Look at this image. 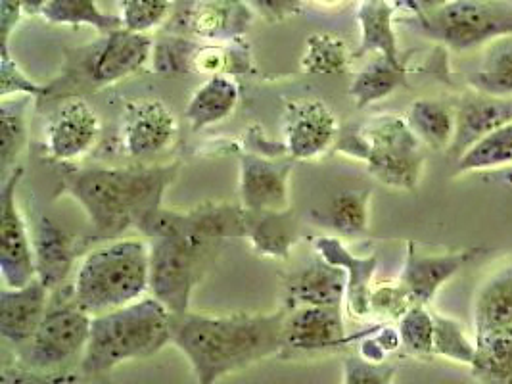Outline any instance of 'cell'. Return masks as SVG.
<instances>
[{
    "label": "cell",
    "instance_id": "6da1fadb",
    "mask_svg": "<svg viewBox=\"0 0 512 384\" xmlns=\"http://www.w3.org/2000/svg\"><path fill=\"white\" fill-rule=\"evenodd\" d=\"M286 310L173 315L171 344L187 358L192 384H217L259 361L279 358Z\"/></svg>",
    "mask_w": 512,
    "mask_h": 384
},
{
    "label": "cell",
    "instance_id": "7a4b0ae2",
    "mask_svg": "<svg viewBox=\"0 0 512 384\" xmlns=\"http://www.w3.org/2000/svg\"><path fill=\"white\" fill-rule=\"evenodd\" d=\"M179 169V162L73 169L64 177L58 196L71 198L89 219L94 239L108 242L137 229L144 217L162 208L165 191Z\"/></svg>",
    "mask_w": 512,
    "mask_h": 384
},
{
    "label": "cell",
    "instance_id": "3957f363",
    "mask_svg": "<svg viewBox=\"0 0 512 384\" xmlns=\"http://www.w3.org/2000/svg\"><path fill=\"white\" fill-rule=\"evenodd\" d=\"M173 313L154 296L112 312L93 315L91 336L79 373L102 383L123 363L148 360L171 344Z\"/></svg>",
    "mask_w": 512,
    "mask_h": 384
},
{
    "label": "cell",
    "instance_id": "277c9868",
    "mask_svg": "<svg viewBox=\"0 0 512 384\" xmlns=\"http://www.w3.org/2000/svg\"><path fill=\"white\" fill-rule=\"evenodd\" d=\"M334 152L363 162L378 183L388 189L413 192L424 171V150L405 118L378 114L346 125L334 144Z\"/></svg>",
    "mask_w": 512,
    "mask_h": 384
},
{
    "label": "cell",
    "instance_id": "5b68a950",
    "mask_svg": "<svg viewBox=\"0 0 512 384\" xmlns=\"http://www.w3.org/2000/svg\"><path fill=\"white\" fill-rule=\"evenodd\" d=\"M77 304L91 315L129 306L150 290L148 240H108L85 254L71 279Z\"/></svg>",
    "mask_w": 512,
    "mask_h": 384
},
{
    "label": "cell",
    "instance_id": "8992f818",
    "mask_svg": "<svg viewBox=\"0 0 512 384\" xmlns=\"http://www.w3.org/2000/svg\"><path fill=\"white\" fill-rule=\"evenodd\" d=\"M93 315L85 312L73 294V287L50 292L48 310L33 338L16 352V363L37 371H79L89 336Z\"/></svg>",
    "mask_w": 512,
    "mask_h": 384
},
{
    "label": "cell",
    "instance_id": "52a82bcc",
    "mask_svg": "<svg viewBox=\"0 0 512 384\" xmlns=\"http://www.w3.org/2000/svg\"><path fill=\"white\" fill-rule=\"evenodd\" d=\"M154 43L150 35L125 27L104 33L91 45L68 50L64 75L52 85H77V91L114 87L152 64Z\"/></svg>",
    "mask_w": 512,
    "mask_h": 384
},
{
    "label": "cell",
    "instance_id": "ba28073f",
    "mask_svg": "<svg viewBox=\"0 0 512 384\" xmlns=\"http://www.w3.org/2000/svg\"><path fill=\"white\" fill-rule=\"evenodd\" d=\"M403 24L453 52L486 47L512 35V6L503 0H449L442 8Z\"/></svg>",
    "mask_w": 512,
    "mask_h": 384
},
{
    "label": "cell",
    "instance_id": "9c48e42d",
    "mask_svg": "<svg viewBox=\"0 0 512 384\" xmlns=\"http://www.w3.org/2000/svg\"><path fill=\"white\" fill-rule=\"evenodd\" d=\"M148 240L150 292L173 315L190 312L192 294L204 279L219 246L183 235H160Z\"/></svg>",
    "mask_w": 512,
    "mask_h": 384
},
{
    "label": "cell",
    "instance_id": "30bf717a",
    "mask_svg": "<svg viewBox=\"0 0 512 384\" xmlns=\"http://www.w3.org/2000/svg\"><path fill=\"white\" fill-rule=\"evenodd\" d=\"M154 72L163 75L200 73V75H254L256 62L246 39L229 43L196 41L179 33L156 39L152 54Z\"/></svg>",
    "mask_w": 512,
    "mask_h": 384
},
{
    "label": "cell",
    "instance_id": "8fae6325",
    "mask_svg": "<svg viewBox=\"0 0 512 384\" xmlns=\"http://www.w3.org/2000/svg\"><path fill=\"white\" fill-rule=\"evenodd\" d=\"M137 231L144 239L183 235L211 246H221L225 240L244 239V208L231 202H208L190 210L162 206L144 217Z\"/></svg>",
    "mask_w": 512,
    "mask_h": 384
},
{
    "label": "cell",
    "instance_id": "7c38bea8",
    "mask_svg": "<svg viewBox=\"0 0 512 384\" xmlns=\"http://www.w3.org/2000/svg\"><path fill=\"white\" fill-rule=\"evenodd\" d=\"M367 333L348 335L342 308L305 306L286 310L279 358L309 360L326 354H336L346 350L353 342L363 340Z\"/></svg>",
    "mask_w": 512,
    "mask_h": 384
},
{
    "label": "cell",
    "instance_id": "4fadbf2b",
    "mask_svg": "<svg viewBox=\"0 0 512 384\" xmlns=\"http://www.w3.org/2000/svg\"><path fill=\"white\" fill-rule=\"evenodd\" d=\"M179 135V121L158 98L129 100L117 125L119 154L137 164H148L163 154Z\"/></svg>",
    "mask_w": 512,
    "mask_h": 384
},
{
    "label": "cell",
    "instance_id": "5bb4252c",
    "mask_svg": "<svg viewBox=\"0 0 512 384\" xmlns=\"http://www.w3.org/2000/svg\"><path fill=\"white\" fill-rule=\"evenodd\" d=\"M24 166L12 169L0 187V277L2 285L20 288L37 279L33 235L18 204Z\"/></svg>",
    "mask_w": 512,
    "mask_h": 384
},
{
    "label": "cell",
    "instance_id": "9a60e30c",
    "mask_svg": "<svg viewBox=\"0 0 512 384\" xmlns=\"http://www.w3.org/2000/svg\"><path fill=\"white\" fill-rule=\"evenodd\" d=\"M282 143L294 162H315L336 144L340 125L319 98H292L282 108Z\"/></svg>",
    "mask_w": 512,
    "mask_h": 384
},
{
    "label": "cell",
    "instance_id": "2e32d148",
    "mask_svg": "<svg viewBox=\"0 0 512 384\" xmlns=\"http://www.w3.org/2000/svg\"><path fill=\"white\" fill-rule=\"evenodd\" d=\"M102 135V123L81 96H66L43 127L45 156L58 164H73L93 150Z\"/></svg>",
    "mask_w": 512,
    "mask_h": 384
},
{
    "label": "cell",
    "instance_id": "e0dca14e",
    "mask_svg": "<svg viewBox=\"0 0 512 384\" xmlns=\"http://www.w3.org/2000/svg\"><path fill=\"white\" fill-rule=\"evenodd\" d=\"M254 18L246 0H188L173 18L171 33L196 41L229 43L244 39Z\"/></svg>",
    "mask_w": 512,
    "mask_h": 384
},
{
    "label": "cell",
    "instance_id": "ac0fdd59",
    "mask_svg": "<svg viewBox=\"0 0 512 384\" xmlns=\"http://www.w3.org/2000/svg\"><path fill=\"white\" fill-rule=\"evenodd\" d=\"M294 160H273L244 152L238 160V198L248 212H284L292 208L290 177Z\"/></svg>",
    "mask_w": 512,
    "mask_h": 384
},
{
    "label": "cell",
    "instance_id": "d6986e66",
    "mask_svg": "<svg viewBox=\"0 0 512 384\" xmlns=\"http://www.w3.org/2000/svg\"><path fill=\"white\" fill-rule=\"evenodd\" d=\"M478 252L482 250L466 248L449 254H422L413 240H407L399 281L409 290L415 304L428 306L440 288L451 281Z\"/></svg>",
    "mask_w": 512,
    "mask_h": 384
},
{
    "label": "cell",
    "instance_id": "ffe728a7",
    "mask_svg": "<svg viewBox=\"0 0 512 384\" xmlns=\"http://www.w3.org/2000/svg\"><path fill=\"white\" fill-rule=\"evenodd\" d=\"M50 290L39 279L20 288L0 290V336L16 352L37 333L48 310Z\"/></svg>",
    "mask_w": 512,
    "mask_h": 384
},
{
    "label": "cell",
    "instance_id": "44dd1931",
    "mask_svg": "<svg viewBox=\"0 0 512 384\" xmlns=\"http://www.w3.org/2000/svg\"><path fill=\"white\" fill-rule=\"evenodd\" d=\"M37 279L52 292L70 283L75 271L79 242L48 216L39 217L31 231Z\"/></svg>",
    "mask_w": 512,
    "mask_h": 384
},
{
    "label": "cell",
    "instance_id": "7402d4cb",
    "mask_svg": "<svg viewBox=\"0 0 512 384\" xmlns=\"http://www.w3.org/2000/svg\"><path fill=\"white\" fill-rule=\"evenodd\" d=\"M455 112V139L447 154L457 162L468 148L488 137L495 129L511 123L512 100L493 98L468 89V93L459 100Z\"/></svg>",
    "mask_w": 512,
    "mask_h": 384
},
{
    "label": "cell",
    "instance_id": "603a6c76",
    "mask_svg": "<svg viewBox=\"0 0 512 384\" xmlns=\"http://www.w3.org/2000/svg\"><path fill=\"white\" fill-rule=\"evenodd\" d=\"M313 248L319 258L328 264L344 269L348 279L346 290V312L355 319L369 317V296L373 288V279L378 269V256H355L340 237H317Z\"/></svg>",
    "mask_w": 512,
    "mask_h": 384
},
{
    "label": "cell",
    "instance_id": "cb8c5ba5",
    "mask_svg": "<svg viewBox=\"0 0 512 384\" xmlns=\"http://www.w3.org/2000/svg\"><path fill=\"white\" fill-rule=\"evenodd\" d=\"M348 279L344 269L323 258L294 273L284 287L286 310L294 308H342L346 302Z\"/></svg>",
    "mask_w": 512,
    "mask_h": 384
},
{
    "label": "cell",
    "instance_id": "d4e9b609",
    "mask_svg": "<svg viewBox=\"0 0 512 384\" xmlns=\"http://www.w3.org/2000/svg\"><path fill=\"white\" fill-rule=\"evenodd\" d=\"M244 240L259 258L286 262L302 240V225L292 208L284 212L244 210Z\"/></svg>",
    "mask_w": 512,
    "mask_h": 384
},
{
    "label": "cell",
    "instance_id": "484cf974",
    "mask_svg": "<svg viewBox=\"0 0 512 384\" xmlns=\"http://www.w3.org/2000/svg\"><path fill=\"white\" fill-rule=\"evenodd\" d=\"M396 8L390 0H361L357 8L359 22V47L353 52V58L367 54L384 56L397 66L405 64L397 47L396 29H394Z\"/></svg>",
    "mask_w": 512,
    "mask_h": 384
},
{
    "label": "cell",
    "instance_id": "4316f807",
    "mask_svg": "<svg viewBox=\"0 0 512 384\" xmlns=\"http://www.w3.org/2000/svg\"><path fill=\"white\" fill-rule=\"evenodd\" d=\"M240 102V83L233 75H211L190 96L185 120L192 131H204L229 120Z\"/></svg>",
    "mask_w": 512,
    "mask_h": 384
},
{
    "label": "cell",
    "instance_id": "83f0119b",
    "mask_svg": "<svg viewBox=\"0 0 512 384\" xmlns=\"http://www.w3.org/2000/svg\"><path fill=\"white\" fill-rule=\"evenodd\" d=\"M474 335L484 336L512 325V265L478 288L474 298Z\"/></svg>",
    "mask_w": 512,
    "mask_h": 384
},
{
    "label": "cell",
    "instance_id": "f1b7e54d",
    "mask_svg": "<svg viewBox=\"0 0 512 384\" xmlns=\"http://www.w3.org/2000/svg\"><path fill=\"white\" fill-rule=\"evenodd\" d=\"M468 87L482 95L512 100V35L497 37L484 47L480 66L468 75Z\"/></svg>",
    "mask_w": 512,
    "mask_h": 384
},
{
    "label": "cell",
    "instance_id": "f546056e",
    "mask_svg": "<svg viewBox=\"0 0 512 384\" xmlns=\"http://www.w3.org/2000/svg\"><path fill=\"white\" fill-rule=\"evenodd\" d=\"M405 120L420 143L434 150H449L453 144L457 112L451 104L436 98H419L409 106Z\"/></svg>",
    "mask_w": 512,
    "mask_h": 384
},
{
    "label": "cell",
    "instance_id": "4dcf8cb0",
    "mask_svg": "<svg viewBox=\"0 0 512 384\" xmlns=\"http://www.w3.org/2000/svg\"><path fill=\"white\" fill-rule=\"evenodd\" d=\"M407 64L397 66L384 56H376L373 62L353 75L350 85L351 102L357 110H363L378 100H384L407 83Z\"/></svg>",
    "mask_w": 512,
    "mask_h": 384
},
{
    "label": "cell",
    "instance_id": "1f68e13d",
    "mask_svg": "<svg viewBox=\"0 0 512 384\" xmlns=\"http://www.w3.org/2000/svg\"><path fill=\"white\" fill-rule=\"evenodd\" d=\"M470 371L480 384H512V325L476 336V358Z\"/></svg>",
    "mask_w": 512,
    "mask_h": 384
},
{
    "label": "cell",
    "instance_id": "d6a6232c",
    "mask_svg": "<svg viewBox=\"0 0 512 384\" xmlns=\"http://www.w3.org/2000/svg\"><path fill=\"white\" fill-rule=\"evenodd\" d=\"M33 96H12L0 100V121H2V139H0V162L2 175H8L18 168V160L29 143V108Z\"/></svg>",
    "mask_w": 512,
    "mask_h": 384
},
{
    "label": "cell",
    "instance_id": "836d02e7",
    "mask_svg": "<svg viewBox=\"0 0 512 384\" xmlns=\"http://www.w3.org/2000/svg\"><path fill=\"white\" fill-rule=\"evenodd\" d=\"M371 198L369 189L344 191L330 200L323 221L340 239H359L371 229Z\"/></svg>",
    "mask_w": 512,
    "mask_h": 384
},
{
    "label": "cell",
    "instance_id": "e575fe53",
    "mask_svg": "<svg viewBox=\"0 0 512 384\" xmlns=\"http://www.w3.org/2000/svg\"><path fill=\"white\" fill-rule=\"evenodd\" d=\"M353 52L348 43L334 33H313L303 47L300 68L311 75H338L350 70Z\"/></svg>",
    "mask_w": 512,
    "mask_h": 384
},
{
    "label": "cell",
    "instance_id": "d590c367",
    "mask_svg": "<svg viewBox=\"0 0 512 384\" xmlns=\"http://www.w3.org/2000/svg\"><path fill=\"white\" fill-rule=\"evenodd\" d=\"M41 18L52 25L93 27L100 35L123 27L119 16L104 12L96 0H50Z\"/></svg>",
    "mask_w": 512,
    "mask_h": 384
},
{
    "label": "cell",
    "instance_id": "8d00e7d4",
    "mask_svg": "<svg viewBox=\"0 0 512 384\" xmlns=\"http://www.w3.org/2000/svg\"><path fill=\"white\" fill-rule=\"evenodd\" d=\"M509 168H512V121L468 148L455 162L457 175Z\"/></svg>",
    "mask_w": 512,
    "mask_h": 384
},
{
    "label": "cell",
    "instance_id": "74e56055",
    "mask_svg": "<svg viewBox=\"0 0 512 384\" xmlns=\"http://www.w3.org/2000/svg\"><path fill=\"white\" fill-rule=\"evenodd\" d=\"M434 313V356L443 360L472 365L476 358V340L472 342L463 325L442 313Z\"/></svg>",
    "mask_w": 512,
    "mask_h": 384
},
{
    "label": "cell",
    "instance_id": "f35d334b",
    "mask_svg": "<svg viewBox=\"0 0 512 384\" xmlns=\"http://www.w3.org/2000/svg\"><path fill=\"white\" fill-rule=\"evenodd\" d=\"M397 331L401 338V346L409 354L417 358L434 356V313L426 306L415 304L399 319Z\"/></svg>",
    "mask_w": 512,
    "mask_h": 384
},
{
    "label": "cell",
    "instance_id": "ab89813d",
    "mask_svg": "<svg viewBox=\"0 0 512 384\" xmlns=\"http://www.w3.org/2000/svg\"><path fill=\"white\" fill-rule=\"evenodd\" d=\"M173 4L175 0H117V16L125 29L150 35L169 20Z\"/></svg>",
    "mask_w": 512,
    "mask_h": 384
},
{
    "label": "cell",
    "instance_id": "60d3db41",
    "mask_svg": "<svg viewBox=\"0 0 512 384\" xmlns=\"http://www.w3.org/2000/svg\"><path fill=\"white\" fill-rule=\"evenodd\" d=\"M12 96L48 98L50 87L33 81L14 60L10 48H0V98Z\"/></svg>",
    "mask_w": 512,
    "mask_h": 384
},
{
    "label": "cell",
    "instance_id": "b9f144b4",
    "mask_svg": "<svg viewBox=\"0 0 512 384\" xmlns=\"http://www.w3.org/2000/svg\"><path fill=\"white\" fill-rule=\"evenodd\" d=\"M415 306L409 290L397 279V283H378L371 288L369 317L399 321Z\"/></svg>",
    "mask_w": 512,
    "mask_h": 384
},
{
    "label": "cell",
    "instance_id": "7bdbcfd3",
    "mask_svg": "<svg viewBox=\"0 0 512 384\" xmlns=\"http://www.w3.org/2000/svg\"><path fill=\"white\" fill-rule=\"evenodd\" d=\"M397 365L388 361H371L359 354L344 358L342 384H394Z\"/></svg>",
    "mask_w": 512,
    "mask_h": 384
},
{
    "label": "cell",
    "instance_id": "ee69618b",
    "mask_svg": "<svg viewBox=\"0 0 512 384\" xmlns=\"http://www.w3.org/2000/svg\"><path fill=\"white\" fill-rule=\"evenodd\" d=\"M81 379L79 371H37L20 363L4 365L0 371V384H77Z\"/></svg>",
    "mask_w": 512,
    "mask_h": 384
},
{
    "label": "cell",
    "instance_id": "f6af8a7d",
    "mask_svg": "<svg viewBox=\"0 0 512 384\" xmlns=\"http://www.w3.org/2000/svg\"><path fill=\"white\" fill-rule=\"evenodd\" d=\"M254 14L269 24H282L303 12L305 0H246Z\"/></svg>",
    "mask_w": 512,
    "mask_h": 384
},
{
    "label": "cell",
    "instance_id": "bcb514c9",
    "mask_svg": "<svg viewBox=\"0 0 512 384\" xmlns=\"http://www.w3.org/2000/svg\"><path fill=\"white\" fill-rule=\"evenodd\" d=\"M244 150L256 156H263V158H288L286 146L284 143H275L261 125H250L246 129V137H244ZM292 160V158H290Z\"/></svg>",
    "mask_w": 512,
    "mask_h": 384
},
{
    "label": "cell",
    "instance_id": "7dc6e473",
    "mask_svg": "<svg viewBox=\"0 0 512 384\" xmlns=\"http://www.w3.org/2000/svg\"><path fill=\"white\" fill-rule=\"evenodd\" d=\"M22 16V0H0V48H10V39Z\"/></svg>",
    "mask_w": 512,
    "mask_h": 384
},
{
    "label": "cell",
    "instance_id": "c3c4849f",
    "mask_svg": "<svg viewBox=\"0 0 512 384\" xmlns=\"http://www.w3.org/2000/svg\"><path fill=\"white\" fill-rule=\"evenodd\" d=\"M390 2L396 8V12L403 14V18H419L442 8L443 4H447L449 0H390Z\"/></svg>",
    "mask_w": 512,
    "mask_h": 384
},
{
    "label": "cell",
    "instance_id": "681fc988",
    "mask_svg": "<svg viewBox=\"0 0 512 384\" xmlns=\"http://www.w3.org/2000/svg\"><path fill=\"white\" fill-rule=\"evenodd\" d=\"M48 2H50V0H22L24 16H29V18L41 16V14H43V10L47 8Z\"/></svg>",
    "mask_w": 512,
    "mask_h": 384
},
{
    "label": "cell",
    "instance_id": "f907efd6",
    "mask_svg": "<svg viewBox=\"0 0 512 384\" xmlns=\"http://www.w3.org/2000/svg\"><path fill=\"white\" fill-rule=\"evenodd\" d=\"M311 2L317 4L319 8H325V10H336V8L346 6L350 0H311Z\"/></svg>",
    "mask_w": 512,
    "mask_h": 384
},
{
    "label": "cell",
    "instance_id": "816d5d0a",
    "mask_svg": "<svg viewBox=\"0 0 512 384\" xmlns=\"http://www.w3.org/2000/svg\"><path fill=\"white\" fill-rule=\"evenodd\" d=\"M98 384H112V383H110V379H106V381H102V383H98Z\"/></svg>",
    "mask_w": 512,
    "mask_h": 384
}]
</instances>
